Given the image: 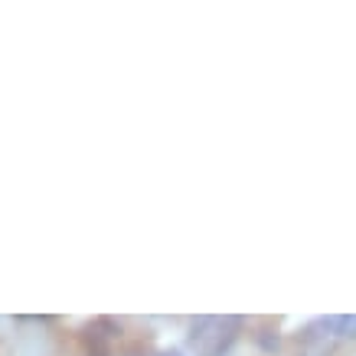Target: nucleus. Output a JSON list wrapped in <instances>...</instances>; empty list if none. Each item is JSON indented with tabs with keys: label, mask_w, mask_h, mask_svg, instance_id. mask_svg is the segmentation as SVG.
Instances as JSON below:
<instances>
[{
	"label": "nucleus",
	"mask_w": 356,
	"mask_h": 356,
	"mask_svg": "<svg viewBox=\"0 0 356 356\" xmlns=\"http://www.w3.org/2000/svg\"><path fill=\"white\" fill-rule=\"evenodd\" d=\"M161 356H184L180 350H167V353H161Z\"/></svg>",
	"instance_id": "nucleus-3"
},
{
	"label": "nucleus",
	"mask_w": 356,
	"mask_h": 356,
	"mask_svg": "<svg viewBox=\"0 0 356 356\" xmlns=\"http://www.w3.org/2000/svg\"><path fill=\"white\" fill-rule=\"evenodd\" d=\"M259 346H261V350H268V353H275V350H278V334L261 330V334H259Z\"/></svg>",
	"instance_id": "nucleus-2"
},
{
	"label": "nucleus",
	"mask_w": 356,
	"mask_h": 356,
	"mask_svg": "<svg viewBox=\"0 0 356 356\" xmlns=\"http://www.w3.org/2000/svg\"><path fill=\"white\" fill-rule=\"evenodd\" d=\"M337 334H340V337H356V314L337 317Z\"/></svg>",
	"instance_id": "nucleus-1"
}]
</instances>
